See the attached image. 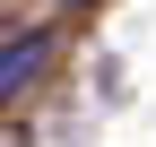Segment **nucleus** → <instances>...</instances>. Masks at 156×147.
<instances>
[{"instance_id": "f257e3e1", "label": "nucleus", "mask_w": 156, "mask_h": 147, "mask_svg": "<svg viewBox=\"0 0 156 147\" xmlns=\"http://www.w3.org/2000/svg\"><path fill=\"white\" fill-rule=\"evenodd\" d=\"M44 61H52V26H17L9 43H0V104H17L35 78H44Z\"/></svg>"}, {"instance_id": "f03ea898", "label": "nucleus", "mask_w": 156, "mask_h": 147, "mask_svg": "<svg viewBox=\"0 0 156 147\" xmlns=\"http://www.w3.org/2000/svg\"><path fill=\"white\" fill-rule=\"evenodd\" d=\"M61 9H87V0H61Z\"/></svg>"}]
</instances>
